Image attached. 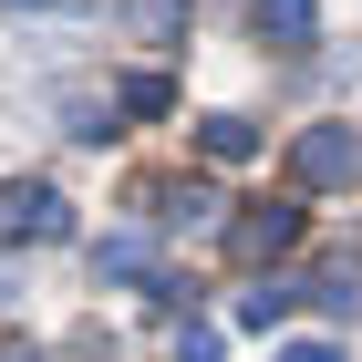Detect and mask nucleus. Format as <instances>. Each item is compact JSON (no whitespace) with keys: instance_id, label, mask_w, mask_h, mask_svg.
<instances>
[{"instance_id":"20e7f679","label":"nucleus","mask_w":362,"mask_h":362,"mask_svg":"<svg viewBox=\"0 0 362 362\" xmlns=\"http://www.w3.org/2000/svg\"><path fill=\"white\" fill-rule=\"evenodd\" d=\"M259 42L269 52H310L321 42V0H259Z\"/></svg>"},{"instance_id":"7ed1b4c3","label":"nucleus","mask_w":362,"mask_h":362,"mask_svg":"<svg viewBox=\"0 0 362 362\" xmlns=\"http://www.w3.org/2000/svg\"><path fill=\"white\" fill-rule=\"evenodd\" d=\"M279 249H300V207L290 197H259L249 218H228V259H279Z\"/></svg>"},{"instance_id":"423d86ee","label":"nucleus","mask_w":362,"mask_h":362,"mask_svg":"<svg viewBox=\"0 0 362 362\" xmlns=\"http://www.w3.org/2000/svg\"><path fill=\"white\" fill-rule=\"evenodd\" d=\"M135 207H145V218H197V207H218V197H207V187H187V176H145V187H135Z\"/></svg>"},{"instance_id":"9d476101","label":"nucleus","mask_w":362,"mask_h":362,"mask_svg":"<svg viewBox=\"0 0 362 362\" xmlns=\"http://www.w3.org/2000/svg\"><path fill=\"white\" fill-rule=\"evenodd\" d=\"M279 362H341V352H332V341H290Z\"/></svg>"},{"instance_id":"0eeeda50","label":"nucleus","mask_w":362,"mask_h":362,"mask_svg":"<svg viewBox=\"0 0 362 362\" xmlns=\"http://www.w3.org/2000/svg\"><path fill=\"white\" fill-rule=\"evenodd\" d=\"M114 114L156 124V114H176V83H166V73H124V83H114Z\"/></svg>"},{"instance_id":"f257e3e1","label":"nucleus","mask_w":362,"mask_h":362,"mask_svg":"<svg viewBox=\"0 0 362 362\" xmlns=\"http://www.w3.org/2000/svg\"><path fill=\"white\" fill-rule=\"evenodd\" d=\"M0 238H73V207H62V187H42V176H11L0 187Z\"/></svg>"},{"instance_id":"39448f33","label":"nucleus","mask_w":362,"mask_h":362,"mask_svg":"<svg viewBox=\"0 0 362 362\" xmlns=\"http://www.w3.org/2000/svg\"><path fill=\"white\" fill-rule=\"evenodd\" d=\"M197 145H207L218 166H249V156H259V124H249V114H207V124H197Z\"/></svg>"},{"instance_id":"6e6552de","label":"nucleus","mask_w":362,"mask_h":362,"mask_svg":"<svg viewBox=\"0 0 362 362\" xmlns=\"http://www.w3.org/2000/svg\"><path fill=\"white\" fill-rule=\"evenodd\" d=\"M290 310H300V279H259L249 300H238V321H249V332H279Z\"/></svg>"},{"instance_id":"9b49d317","label":"nucleus","mask_w":362,"mask_h":362,"mask_svg":"<svg viewBox=\"0 0 362 362\" xmlns=\"http://www.w3.org/2000/svg\"><path fill=\"white\" fill-rule=\"evenodd\" d=\"M0 11H93V0H0Z\"/></svg>"},{"instance_id":"1a4fd4ad","label":"nucleus","mask_w":362,"mask_h":362,"mask_svg":"<svg viewBox=\"0 0 362 362\" xmlns=\"http://www.w3.org/2000/svg\"><path fill=\"white\" fill-rule=\"evenodd\" d=\"M176 362H218V341H207V332H187V341H176Z\"/></svg>"},{"instance_id":"f03ea898","label":"nucleus","mask_w":362,"mask_h":362,"mask_svg":"<svg viewBox=\"0 0 362 362\" xmlns=\"http://www.w3.org/2000/svg\"><path fill=\"white\" fill-rule=\"evenodd\" d=\"M290 176H300V187H352L362 176V135L352 124H310V135L290 145Z\"/></svg>"}]
</instances>
